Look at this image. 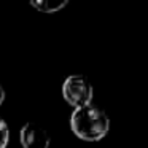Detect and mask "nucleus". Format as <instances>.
Masks as SVG:
<instances>
[{"label": "nucleus", "mask_w": 148, "mask_h": 148, "mask_svg": "<svg viewBox=\"0 0 148 148\" xmlns=\"http://www.w3.org/2000/svg\"><path fill=\"white\" fill-rule=\"evenodd\" d=\"M70 127L80 138L96 142L103 138L108 132L110 119L100 107L89 102L73 110L70 116Z\"/></svg>", "instance_id": "obj_1"}, {"label": "nucleus", "mask_w": 148, "mask_h": 148, "mask_svg": "<svg viewBox=\"0 0 148 148\" xmlns=\"http://www.w3.org/2000/svg\"><path fill=\"white\" fill-rule=\"evenodd\" d=\"M64 99L75 108L84 103H89L92 99V84L83 75H70L62 86Z\"/></svg>", "instance_id": "obj_2"}, {"label": "nucleus", "mask_w": 148, "mask_h": 148, "mask_svg": "<svg viewBox=\"0 0 148 148\" xmlns=\"http://www.w3.org/2000/svg\"><path fill=\"white\" fill-rule=\"evenodd\" d=\"M19 140L24 148H48L49 147V134L43 127L35 123H26L21 127Z\"/></svg>", "instance_id": "obj_3"}, {"label": "nucleus", "mask_w": 148, "mask_h": 148, "mask_svg": "<svg viewBox=\"0 0 148 148\" xmlns=\"http://www.w3.org/2000/svg\"><path fill=\"white\" fill-rule=\"evenodd\" d=\"M67 0H32V5L35 10L42 11V13H56V11L62 10L67 5Z\"/></svg>", "instance_id": "obj_4"}, {"label": "nucleus", "mask_w": 148, "mask_h": 148, "mask_svg": "<svg viewBox=\"0 0 148 148\" xmlns=\"http://www.w3.org/2000/svg\"><path fill=\"white\" fill-rule=\"evenodd\" d=\"M10 142V129L3 118H0V148H7Z\"/></svg>", "instance_id": "obj_5"}, {"label": "nucleus", "mask_w": 148, "mask_h": 148, "mask_svg": "<svg viewBox=\"0 0 148 148\" xmlns=\"http://www.w3.org/2000/svg\"><path fill=\"white\" fill-rule=\"evenodd\" d=\"M3 100H5V89H3V86L0 84V105L3 103Z\"/></svg>", "instance_id": "obj_6"}]
</instances>
